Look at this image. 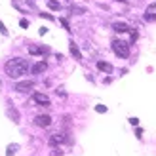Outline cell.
<instances>
[{"label":"cell","instance_id":"21","mask_svg":"<svg viewBox=\"0 0 156 156\" xmlns=\"http://www.w3.org/2000/svg\"><path fill=\"white\" fill-rule=\"evenodd\" d=\"M129 124H131V126H137L139 120H137V118H129Z\"/></svg>","mask_w":156,"mask_h":156},{"label":"cell","instance_id":"23","mask_svg":"<svg viewBox=\"0 0 156 156\" xmlns=\"http://www.w3.org/2000/svg\"><path fill=\"white\" fill-rule=\"evenodd\" d=\"M51 156H61V151H59V149H55V151L51 152Z\"/></svg>","mask_w":156,"mask_h":156},{"label":"cell","instance_id":"20","mask_svg":"<svg viewBox=\"0 0 156 156\" xmlns=\"http://www.w3.org/2000/svg\"><path fill=\"white\" fill-rule=\"evenodd\" d=\"M61 25H63L67 30H71V29H69V23H67V19H61Z\"/></svg>","mask_w":156,"mask_h":156},{"label":"cell","instance_id":"1","mask_svg":"<svg viewBox=\"0 0 156 156\" xmlns=\"http://www.w3.org/2000/svg\"><path fill=\"white\" fill-rule=\"evenodd\" d=\"M4 71L10 78H21L23 74H27L29 71V61L21 57H13L4 65Z\"/></svg>","mask_w":156,"mask_h":156},{"label":"cell","instance_id":"12","mask_svg":"<svg viewBox=\"0 0 156 156\" xmlns=\"http://www.w3.org/2000/svg\"><path fill=\"white\" fill-rule=\"evenodd\" d=\"M69 48H71V53L74 55V59H78V61L82 59V53H80V50L76 48V44H74V42H71V44H69Z\"/></svg>","mask_w":156,"mask_h":156},{"label":"cell","instance_id":"14","mask_svg":"<svg viewBox=\"0 0 156 156\" xmlns=\"http://www.w3.org/2000/svg\"><path fill=\"white\" fill-rule=\"evenodd\" d=\"M48 8L50 10H61V4L57 0H48Z\"/></svg>","mask_w":156,"mask_h":156},{"label":"cell","instance_id":"8","mask_svg":"<svg viewBox=\"0 0 156 156\" xmlns=\"http://www.w3.org/2000/svg\"><path fill=\"white\" fill-rule=\"evenodd\" d=\"M145 19H147V21H154V19H156V2L147 8V12H145Z\"/></svg>","mask_w":156,"mask_h":156},{"label":"cell","instance_id":"17","mask_svg":"<svg viewBox=\"0 0 156 156\" xmlns=\"http://www.w3.org/2000/svg\"><path fill=\"white\" fill-rule=\"evenodd\" d=\"M19 25H21L23 29H27V27H29V21H27V19H21V21H19Z\"/></svg>","mask_w":156,"mask_h":156},{"label":"cell","instance_id":"22","mask_svg":"<svg viewBox=\"0 0 156 156\" xmlns=\"http://www.w3.org/2000/svg\"><path fill=\"white\" fill-rule=\"evenodd\" d=\"M42 17H46V19H53V15H50V13H40Z\"/></svg>","mask_w":156,"mask_h":156},{"label":"cell","instance_id":"2","mask_svg":"<svg viewBox=\"0 0 156 156\" xmlns=\"http://www.w3.org/2000/svg\"><path fill=\"white\" fill-rule=\"evenodd\" d=\"M112 50L118 57H128L129 55V44L124 40H114L112 42Z\"/></svg>","mask_w":156,"mask_h":156},{"label":"cell","instance_id":"3","mask_svg":"<svg viewBox=\"0 0 156 156\" xmlns=\"http://www.w3.org/2000/svg\"><path fill=\"white\" fill-rule=\"evenodd\" d=\"M34 124H36V126H40V128H50L51 126V116H48V114H38L36 118H34Z\"/></svg>","mask_w":156,"mask_h":156},{"label":"cell","instance_id":"11","mask_svg":"<svg viewBox=\"0 0 156 156\" xmlns=\"http://www.w3.org/2000/svg\"><path fill=\"white\" fill-rule=\"evenodd\" d=\"M112 29L116 30V33H128V30H129V27L126 25V23H122V21H116L112 25Z\"/></svg>","mask_w":156,"mask_h":156},{"label":"cell","instance_id":"5","mask_svg":"<svg viewBox=\"0 0 156 156\" xmlns=\"http://www.w3.org/2000/svg\"><path fill=\"white\" fill-rule=\"evenodd\" d=\"M33 99H34V103H38L40 107H50V105H51V103H50V97L44 95V93H38V91L33 95Z\"/></svg>","mask_w":156,"mask_h":156},{"label":"cell","instance_id":"4","mask_svg":"<svg viewBox=\"0 0 156 156\" xmlns=\"http://www.w3.org/2000/svg\"><path fill=\"white\" fill-rule=\"evenodd\" d=\"M34 88V82L33 80H23V82H17L15 84V90H17L19 93H25L29 90H33Z\"/></svg>","mask_w":156,"mask_h":156},{"label":"cell","instance_id":"16","mask_svg":"<svg viewBox=\"0 0 156 156\" xmlns=\"http://www.w3.org/2000/svg\"><path fill=\"white\" fill-rule=\"evenodd\" d=\"M95 112H101V114L107 112V107H105V105H97V107H95Z\"/></svg>","mask_w":156,"mask_h":156},{"label":"cell","instance_id":"13","mask_svg":"<svg viewBox=\"0 0 156 156\" xmlns=\"http://www.w3.org/2000/svg\"><path fill=\"white\" fill-rule=\"evenodd\" d=\"M8 114H10V118L13 120V122H17L19 120V114H17V111L12 107V103H8Z\"/></svg>","mask_w":156,"mask_h":156},{"label":"cell","instance_id":"6","mask_svg":"<svg viewBox=\"0 0 156 156\" xmlns=\"http://www.w3.org/2000/svg\"><path fill=\"white\" fill-rule=\"evenodd\" d=\"M67 141H69V137H65L63 133H55V135L50 137V145H51V147L61 145V143H67Z\"/></svg>","mask_w":156,"mask_h":156},{"label":"cell","instance_id":"15","mask_svg":"<svg viewBox=\"0 0 156 156\" xmlns=\"http://www.w3.org/2000/svg\"><path fill=\"white\" fill-rule=\"evenodd\" d=\"M17 149H19V145H10V147H8V151H6V154L8 156H13Z\"/></svg>","mask_w":156,"mask_h":156},{"label":"cell","instance_id":"10","mask_svg":"<svg viewBox=\"0 0 156 156\" xmlns=\"http://www.w3.org/2000/svg\"><path fill=\"white\" fill-rule=\"evenodd\" d=\"M97 69L99 71H103V73H112V65L111 63H107V61H97Z\"/></svg>","mask_w":156,"mask_h":156},{"label":"cell","instance_id":"19","mask_svg":"<svg viewBox=\"0 0 156 156\" xmlns=\"http://www.w3.org/2000/svg\"><path fill=\"white\" fill-rule=\"evenodd\" d=\"M0 33H2V34H8V30H6V27H4L2 21H0Z\"/></svg>","mask_w":156,"mask_h":156},{"label":"cell","instance_id":"7","mask_svg":"<svg viewBox=\"0 0 156 156\" xmlns=\"http://www.w3.org/2000/svg\"><path fill=\"white\" fill-rule=\"evenodd\" d=\"M50 50L48 48H42V46H29V53L30 55H44V53H48Z\"/></svg>","mask_w":156,"mask_h":156},{"label":"cell","instance_id":"9","mask_svg":"<svg viewBox=\"0 0 156 156\" xmlns=\"http://www.w3.org/2000/svg\"><path fill=\"white\" fill-rule=\"evenodd\" d=\"M46 69H48V63H46V61H38V63L33 67V74H42Z\"/></svg>","mask_w":156,"mask_h":156},{"label":"cell","instance_id":"18","mask_svg":"<svg viewBox=\"0 0 156 156\" xmlns=\"http://www.w3.org/2000/svg\"><path fill=\"white\" fill-rule=\"evenodd\" d=\"M73 12H74V13H84L86 10H84V8H76V6H74V8H73Z\"/></svg>","mask_w":156,"mask_h":156}]
</instances>
